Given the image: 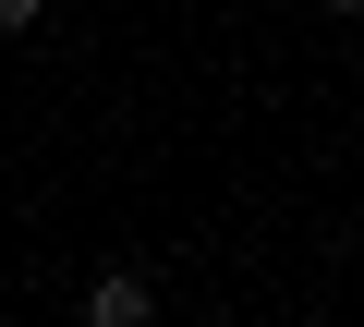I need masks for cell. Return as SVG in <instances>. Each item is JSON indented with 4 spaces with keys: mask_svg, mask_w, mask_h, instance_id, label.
Returning a JSON list of instances; mask_svg holds the SVG:
<instances>
[{
    "mask_svg": "<svg viewBox=\"0 0 364 327\" xmlns=\"http://www.w3.org/2000/svg\"><path fill=\"white\" fill-rule=\"evenodd\" d=\"M146 315H158V279L146 267H97L85 279V327H146Z\"/></svg>",
    "mask_w": 364,
    "mask_h": 327,
    "instance_id": "cell-1",
    "label": "cell"
},
{
    "mask_svg": "<svg viewBox=\"0 0 364 327\" xmlns=\"http://www.w3.org/2000/svg\"><path fill=\"white\" fill-rule=\"evenodd\" d=\"M49 25V0H0V37H37Z\"/></svg>",
    "mask_w": 364,
    "mask_h": 327,
    "instance_id": "cell-2",
    "label": "cell"
},
{
    "mask_svg": "<svg viewBox=\"0 0 364 327\" xmlns=\"http://www.w3.org/2000/svg\"><path fill=\"white\" fill-rule=\"evenodd\" d=\"M328 25H364V0H328Z\"/></svg>",
    "mask_w": 364,
    "mask_h": 327,
    "instance_id": "cell-3",
    "label": "cell"
},
{
    "mask_svg": "<svg viewBox=\"0 0 364 327\" xmlns=\"http://www.w3.org/2000/svg\"><path fill=\"white\" fill-rule=\"evenodd\" d=\"M340 255H352V267H364V218H352V231H340Z\"/></svg>",
    "mask_w": 364,
    "mask_h": 327,
    "instance_id": "cell-4",
    "label": "cell"
}]
</instances>
